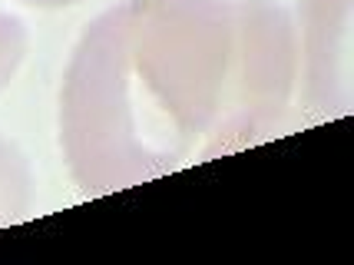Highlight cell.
Instances as JSON below:
<instances>
[{"instance_id": "1", "label": "cell", "mask_w": 354, "mask_h": 265, "mask_svg": "<svg viewBox=\"0 0 354 265\" xmlns=\"http://www.w3.org/2000/svg\"><path fill=\"white\" fill-rule=\"evenodd\" d=\"M60 146L103 196L239 146V0H123L77 40Z\"/></svg>"}, {"instance_id": "2", "label": "cell", "mask_w": 354, "mask_h": 265, "mask_svg": "<svg viewBox=\"0 0 354 265\" xmlns=\"http://www.w3.org/2000/svg\"><path fill=\"white\" fill-rule=\"evenodd\" d=\"M354 0H305L298 27V83L308 107L328 120L351 109Z\"/></svg>"}, {"instance_id": "3", "label": "cell", "mask_w": 354, "mask_h": 265, "mask_svg": "<svg viewBox=\"0 0 354 265\" xmlns=\"http://www.w3.org/2000/svg\"><path fill=\"white\" fill-rule=\"evenodd\" d=\"M37 203V176L14 140L0 136V229L27 219Z\"/></svg>"}, {"instance_id": "4", "label": "cell", "mask_w": 354, "mask_h": 265, "mask_svg": "<svg viewBox=\"0 0 354 265\" xmlns=\"http://www.w3.org/2000/svg\"><path fill=\"white\" fill-rule=\"evenodd\" d=\"M27 47H30V30L27 24L10 10H0V93L10 86L17 70L27 60Z\"/></svg>"}, {"instance_id": "5", "label": "cell", "mask_w": 354, "mask_h": 265, "mask_svg": "<svg viewBox=\"0 0 354 265\" xmlns=\"http://www.w3.org/2000/svg\"><path fill=\"white\" fill-rule=\"evenodd\" d=\"M24 3L44 7V10H60V7H73V3H80V0H24Z\"/></svg>"}]
</instances>
